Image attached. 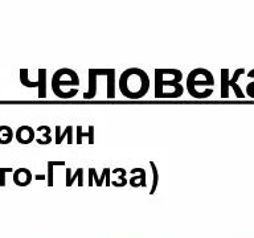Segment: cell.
<instances>
[{"instance_id":"cell-1","label":"cell","mask_w":254,"mask_h":238,"mask_svg":"<svg viewBox=\"0 0 254 238\" xmlns=\"http://www.w3.org/2000/svg\"><path fill=\"white\" fill-rule=\"evenodd\" d=\"M119 90L128 99H140L150 90V77L139 67H128L119 78Z\"/></svg>"},{"instance_id":"cell-2","label":"cell","mask_w":254,"mask_h":238,"mask_svg":"<svg viewBox=\"0 0 254 238\" xmlns=\"http://www.w3.org/2000/svg\"><path fill=\"white\" fill-rule=\"evenodd\" d=\"M168 77L163 74L160 69H155V98H166L168 89L172 90H184L180 82L183 79V73L178 69H168Z\"/></svg>"},{"instance_id":"cell-3","label":"cell","mask_w":254,"mask_h":238,"mask_svg":"<svg viewBox=\"0 0 254 238\" xmlns=\"http://www.w3.org/2000/svg\"><path fill=\"white\" fill-rule=\"evenodd\" d=\"M78 74L73 69H69V67H61L57 71H55L51 81L52 90H53L56 97H59L61 99H66V95L64 93V87L67 86L69 90H73V89H78Z\"/></svg>"},{"instance_id":"cell-4","label":"cell","mask_w":254,"mask_h":238,"mask_svg":"<svg viewBox=\"0 0 254 238\" xmlns=\"http://www.w3.org/2000/svg\"><path fill=\"white\" fill-rule=\"evenodd\" d=\"M214 83L213 75L209 70L204 67H197L190 71L187 77V90L193 98L200 99L198 95V87L201 86H212Z\"/></svg>"},{"instance_id":"cell-5","label":"cell","mask_w":254,"mask_h":238,"mask_svg":"<svg viewBox=\"0 0 254 238\" xmlns=\"http://www.w3.org/2000/svg\"><path fill=\"white\" fill-rule=\"evenodd\" d=\"M20 82L25 87H31V89H37V95L39 98H47V91H48V85H47V69L41 67L39 69V78L37 81H31L28 77V69H20Z\"/></svg>"},{"instance_id":"cell-6","label":"cell","mask_w":254,"mask_h":238,"mask_svg":"<svg viewBox=\"0 0 254 238\" xmlns=\"http://www.w3.org/2000/svg\"><path fill=\"white\" fill-rule=\"evenodd\" d=\"M241 73H244V69H240V70H237L236 73H234V77L232 81H229L228 79V70L226 69H222L221 70V83H222V86H221V94L224 98H226L228 97V93H229V85H232V86L234 87V90H236V93H237V97H244L241 93V90L238 89L234 83H236V79L240 77V74Z\"/></svg>"},{"instance_id":"cell-7","label":"cell","mask_w":254,"mask_h":238,"mask_svg":"<svg viewBox=\"0 0 254 238\" xmlns=\"http://www.w3.org/2000/svg\"><path fill=\"white\" fill-rule=\"evenodd\" d=\"M15 136L20 144H31L36 139V131L31 126H20L16 130Z\"/></svg>"},{"instance_id":"cell-8","label":"cell","mask_w":254,"mask_h":238,"mask_svg":"<svg viewBox=\"0 0 254 238\" xmlns=\"http://www.w3.org/2000/svg\"><path fill=\"white\" fill-rule=\"evenodd\" d=\"M32 172L28 168H19L13 171V182L19 186H27L32 182Z\"/></svg>"},{"instance_id":"cell-9","label":"cell","mask_w":254,"mask_h":238,"mask_svg":"<svg viewBox=\"0 0 254 238\" xmlns=\"http://www.w3.org/2000/svg\"><path fill=\"white\" fill-rule=\"evenodd\" d=\"M128 184L134 188H140L146 186V172L143 168H134L131 171V178L128 180Z\"/></svg>"},{"instance_id":"cell-10","label":"cell","mask_w":254,"mask_h":238,"mask_svg":"<svg viewBox=\"0 0 254 238\" xmlns=\"http://www.w3.org/2000/svg\"><path fill=\"white\" fill-rule=\"evenodd\" d=\"M73 138H74V135H73V127L66 126L64 128V131H61V127L56 126V144H61L65 139H67V143L71 144V143L74 142Z\"/></svg>"},{"instance_id":"cell-11","label":"cell","mask_w":254,"mask_h":238,"mask_svg":"<svg viewBox=\"0 0 254 238\" xmlns=\"http://www.w3.org/2000/svg\"><path fill=\"white\" fill-rule=\"evenodd\" d=\"M74 181H78V185H83V168H77L74 171V174H71L70 168H66V181L65 185L71 186L74 184Z\"/></svg>"},{"instance_id":"cell-12","label":"cell","mask_w":254,"mask_h":238,"mask_svg":"<svg viewBox=\"0 0 254 238\" xmlns=\"http://www.w3.org/2000/svg\"><path fill=\"white\" fill-rule=\"evenodd\" d=\"M77 138H75V143L81 144L82 143V138L89 139V143L93 144L94 143V126H89V131L87 132H83V127L82 126H77Z\"/></svg>"},{"instance_id":"cell-13","label":"cell","mask_w":254,"mask_h":238,"mask_svg":"<svg viewBox=\"0 0 254 238\" xmlns=\"http://www.w3.org/2000/svg\"><path fill=\"white\" fill-rule=\"evenodd\" d=\"M0 132L3 134L0 136V144H9L13 140L15 132L9 126H0Z\"/></svg>"},{"instance_id":"cell-14","label":"cell","mask_w":254,"mask_h":238,"mask_svg":"<svg viewBox=\"0 0 254 238\" xmlns=\"http://www.w3.org/2000/svg\"><path fill=\"white\" fill-rule=\"evenodd\" d=\"M37 131H41V132H43V136H41V139H37V143H39V144H41V146H47V144H49V143L52 142L51 127L40 126V127H37Z\"/></svg>"},{"instance_id":"cell-15","label":"cell","mask_w":254,"mask_h":238,"mask_svg":"<svg viewBox=\"0 0 254 238\" xmlns=\"http://www.w3.org/2000/svg\"><path fill=\"white\" fill-rule=\"evenodd\" d=\"M57 166H65V162H55V160H48V185H53V168Z\"/></svg>"},{"instance_id":"cell-16","label":"cell","mask_w":254,"mask_h":238,"mask_svg":"<svg viewBox=\"0 0 254 238\" xmlns=\"http://www.w3.org/2000/svg\"><path fill=\"white\" fill-rule=\"evenodd\" d=\"M150 166H151V170H152V186H151V190H150V194H154L156 192V188H158V184H159V170L156 164H155L152 160L150 162Z\"/></svg>"},{"instance_id":"cell-17","label":"cell","mask_w":254,"mask_h":238,"mask_svg":"<svg viewBox=\"0 0 254 238\" xmlns=\"http://www.w3.org/2000/svg\"><path fill=\"white\" fill-rule=\"evenodd\" d=\"M114 174H118V178L117 180H119V181L117 182H111V185L114 186H125L127 184V178H126V170H123V168H115L114 170Z\"/></svg>"},{"instance_id":"cell-18","label":"cell","mask_w":254,"mask_h":238,"mask_svg":"<svg viewBox=\"0 0 254 238\" xmlns=\"http://www.w3.org/2000/svg\"><path fill=\"white\" fill-rule=\"evenodd\" d=\"M89 185L101 186V182H99V176H98V174H97V170H95V168H89Z\"/></svg>"},{"instance_id":"cell-19","label":"cell","mask_w":254,"mask_h":238,"mask_svg":"<svg viewBox=\"0 0 254 238\" xmlns=\"http://www.w3.org/2000/svg\"><path fill=\"white\" fill-rule=\"evenodd\" d=\"M12 171V168H0V186L5 185V174Z\"/></svg>"}]
</instances>
